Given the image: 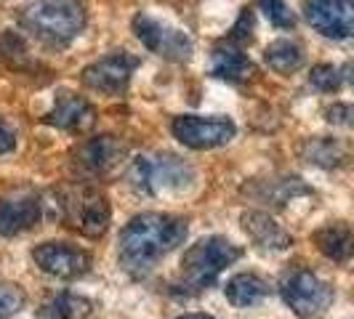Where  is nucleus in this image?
Here are the masks:
<instances>
[{"label":"nucleus","mask_w":354,"mask_h":319,"mask_svg":"<svg viewBox=\"0 0 354 319\" xmlns=\"http://www.w3.org/2000/svg\"><path fill=\"white\" fill-rule=\"evenodd\" d=\"M256 6L264 11L266 19L274 27H283V30L296 27V17H293V11H290V6L285 0H256Z\"/></svg>","instance_id":"obj_23"},{"label":"nucleus","mask_w":354,"mask_h":319,"mask_svg":"<svg viewBox=\"0 0 354 319\" xmlns=\"http://www.w3.org/2000/svg\"><path fill=\"white\" fill-rule=\"evenodd\" d=\"M280 293H283L285 303L301 319L325 317L333 303V287L325 280H319L309 269H293L283 280Z\"/></svg>","instance_id":"obj_6"},{"label":"nucleus","mask_w":354,"mask_h":319,"mask_svg":"<svg viewBox=\"0 0 354 319\" xmlns=\"http://www.w3.org/2000/svg\"><path fill=\"white\" fill-rule=\"evenodd\" d=\"M133 32L142 40L144 48H149L162 59H171V61H184L195 51V43L189 40L187 32H181L155 17H147V14H139L133 19Z\"/></svg>","instance_id":"obj_7"},{"label":"nucleus","mask_w":354,"mask_h":319,"mask_svg":"<svg viewBox=\"0 0 354 319\" xmlns=\"http://www.w3.org/2000/svg\"><path fill=\"white\" fill-rule=\"evenodd\" d=\"M253 30H256L253 11H250V8H243V11H240V19H237L234 27H232L230 43H234V46H245V43L253 40Z\"/></svg>","instance_id":"obj_25"},{"label":"nucleus","mask_w":354,"mask_h":319,"mask_svg":"<svg viewBox=\"0 0 354 319\" xmlns=\"http://www.w3.org/2000/svg\"><path fill=\"white\" fill-rule=\"evenodd\" d=\"M91 301L75 293H62L46 306L37 309V319H88L91 317Z\"/></svg>","instance_id":"obj_20"},{"label":"nucleus","mask_w":354,"mask_h":319,"mask_svg":"<svg viewBox=\"0 0 354 319\" xmlns=\"http://www.w3.org/2000/svg\"><path fill=\"white\" fill-rule=\"evenodd\" d=\"M189 224L171 213H142L131 218L120 231V264L128 274L142 277L162 255L187 240Z\"/></svg>","instance_id":"obj_1"},{"label":"nucleus","mask_w":354,"mask_h":319,"mask_svg":"<svg viewBox=\"0 0 354 319\" xmlns=\"http://www.w3.org/2000/svg\"><path fill=\"white\" fill-rule=\"evenodd\" d=\"M211 75L227 83H248L256 75V64L234 46H218L211 53Z\"/></svg>","instance_id":"obj_17"},{"label":"nucleus","mask_w":354,"mask_h":319,"mask_svg":"<svg viewBox=\"0 0 354 319\" xmlns=\"http://www.w3.org/2000/svg\"><path fill=\"white\" fill-rule=\"evenodd\" d=\"M309 83L317 90H325V93H336L341 86H344V70H338L333 64H317L312 75H309Z\"/></svg>","instance_id":"obj_22"},{"label":"nucleus","mask_w":354,"mask_h":319,"mask_svg":"<svg viewBox=\"0 0 354 319\" xmlns=\"http://www.w3.org/2000/svg\"><path fill=\"white\" fill-rule=\"evenodd\" d=\"M43 215V200L35 195H17L0 200V237H17L30 231Z\"/></svg>","instance_id":"obj_14"},{"label":"nucleus","mask_w":354,"mask_h":319,"mask_svg":"<svg viewBox=\"0 0 354 319\" xmlns=\"http://www.w3.org/2000/svg\"><path fill=\"white\" fill-rule=\"evenodd\" d=\"M243 229L248 234L250 240L264 250H285L290 245V234L269 215V213L261 211H248L243 213Z\"/></svg>","instance_id":"obj_16"},{"label":"nucleus","mask_w":354,"mask_h":319,"mask_svg":"<svg viewBox=\"0 0 354 319\" xmlns=\"http://www.w3.org/2000/svg\"><path fill=\"white\" fill-rule=\"evenodd\" d=\"M240 255H243V250L237 248V245H232L230 240H224V237H203V240H197L195 245L184 253L181 280L192 290H205Z\"/></svg>","instance_id":"obj_5"},{"label":"nucleus","mask_w":354,"mask_h":319,"mask_svg":"<svg viewBox=\"0 0 354 319\" xmlns=\"http://www.w3.org/2000/svg\"><path fill=\"white\" fill-rule=\"evenodd\" d=\"M86 21L88 11L83 0H35L19 14V24L48 46L72 43Z\"/></svg>","instance_id":"obj_2"},{"label":"nucleus","mask_w":354,"mask_h":319,"mask_svg":"<svg viewBox=\"0 0 354 319\" xmlns=\"http://www.w3.org/2000/svg\"><path fill=\"white\" fill-rule=\"evenodd\" d=\"M53 211V218L83 237H102L109 229L112 208L99 189L91 186H64L51 192V202H43Z\"/></svg>","instance_id":"obj_3"},{"label":"nucleus","mask_w":354,"mask_h":319,"mask_svg":"<svg viewBox=\"0 0 354 319\" xmlns=\"http://www.w3.org/2000/svg\"><path fill=\"white\" fill-rule=\"evenodd\" d=\"M325 120L341 128H354V106L349 104H330L325 109Z\"/></svg>","instance_id":"obj_26"},{"label":"nucleus","mask_w":354,"mask_h":319,"mask_svg":"<svg viewBox=\"0 0 354 319\" xmlns=\"http://www.w3.org/2000/svg\"><path fill=\"white\" fill-rule=\"evenodd\" d=\"M344 80H349V83L354 86V61H352V64H346V67H344Z\"/></svg>","instance_id":"obj_28"},{"label":"nucleus","mask_w":354,"mask_h":319,"mask_svg":"<svg viewBox=\"0 0 354 319\" xmlns=\"http://www.w3.org/2000/svg\"><path fill=\"white\" fill-rule=\"evenodd\" d=\"M312 242L317 245L322 255H328L336 264H346L354 258V229L344 221L325 224L322 229L312 234Z\"/></svg>","instance_id":"obj_15"},{"label":"nucleus","mask_w":354,"mask_h":319,"mask_svg":"<svg viewBox=\"0 0 354 319\" xmlns=\"http://www.w3.org/2000/svg\"><path fill=\"white\" fill-rule=\"evenodd\" d=\"M304 160L315 162L319 168H338L349 160V149L338 139H330V136H319V139H309L304 142L301 146Z\"/></svg>","instance_id":"obj_19"},{"label":"nucleus","mask_w":354,"mask_h":319,"mask_svg":"<svg viewBox=\"0 0 354 319\" xmlns=\"http://www.w3.org/2000/svg\"><path fill=\"white\" fill-rule=\"evenodd\" d=\"M178 319H213V317H208V314H184V317Z\"/></svg>","instance_id":"obj_29"},{"label":"nucleus","mask_w":354,"mask_h":319,"mask_svg":"<svg viewBox=\"0 0 354 319\" xmlns=\"http://www.w3.org/2000/svg\"><path fill=\"white\" fill-rule=\"evenodd\" d=\"M131 184L152 197H176L195 186V168L176 155H142L128 165Z\"/></svg>","instance_id":"obj_4"},{"label":"nucleus","mask_w":354,"mask_h":319,"mask_svg":"<svg viewBox=\"0 0 354 319\" xmlns=\"http://www.w3.org/2000/svg\"><path fill=\"white\" fill-rule=\"evenodd\" d=\"M128 157V144L118 136H96L75 149V162L88 173H109Z\"/></svg>","instance_id":"obj_13"},{"label":"nucleus","mask_w":354,"mask_h":319,"mask_svg":"<svg viewBox=\"0 0 354 319\" xmlns=\"http://www.w3.org/2000/svg\"><path fill=\"white\" fill-rule=\"evenodd\" d=\"M174 136L189 149H216L234 139L237 125L230 117H203V115H178L171 125Z\"/></svg>","instance_id":"obj_8"},{"label":"nucleus","mask_w":354,"mask_h":319,"mask_svg":"<svg viewBox=\"0 0 354 319\" xmlns=\"http://www.w3.org/2000/svg\"><path fill=\"white\" fill-rule=\"evenodd\" d=\"M32 261L51 277L77 280V277L88 274L91 253L83 248H75L70 242H43L32 250Z\"/></svg>","instance_id":"obj_11"},{"label":"nucleus","mask_w":354,"mask_h":319,"mask_svg":"<svg viewBox=\"0 0 354 319\" xmlns=\"http://www.w3.org/2000/svg\"><path fill=\"white\" fill-rule=\"evenodd\" d=\"M27 303L24 290L11 282H0V319H11L14 314H19Z\"/></svg>","instance_id":"obj_24"},{"label":"nucleus","mask_w":354,"mask_h":319,"mask_svg":"<svg viewBox=\"0 0 354 319\" xmlns=\"http://www.w3.org/2000/svg\"><path fill=\"white\" fill-rule=\"evenodd\" d=\"M304 17L319 35L333 40L354 37V0H306Z\"/></svg>","instance_id":"obj_10"},{"label":"nucleus","mask_w":354,"mask_h":319,"mask_svg":"<svg viewBox=\"0 0 354 319\" xmlns=\"http://www.w3.org/2000/svg\"><path fill=\"white\" fill-rule=\"evenodd\" d=\"M48 125L59 130H70V133H86L96 125V106L88 99H83L80 93L72 90H59L53 106L43 117Z\"/></svg>","instance_id":"obj_12"},{"label":"nucleus","mask_w":354,"mask_h":319,"mask_svg":"<svg viewBox=\"0 0 354 319\" xmlns=\"http://www.w3.org/2000/svg\"><path fill=\"white\" fill-rule=\"evenodd\" d=\"M269 296V282L259 274H237L232 277L230 284H227V301L237 309H248V306H256L261 303Z\"/></svg>","instance_id":"obj_18"},{"label":"nucleus","mask_w":354,"mask_h":319,"mask_svg":"<svg viewBox=\"0 0 354 319\" xmlns=\"http://www.w3.org/2000/svg\"><path fill=\"white\" fill-rule=\"evenodd\" d=\"M264 61L280 75L301 70L304 64V48L293 40H274L272 46L264 48Z\"/></svg>","instance_id":"obj_21"},{"label":"nucleus","mask_w":354,"mask_h":319,"mask_svg":"<svg viewBox=\"0 0 354 319\" xmlns=\"http://www.w3.org/2000/svg\"><path fill=\"white\" fill-rule=\"evenodd\" d=\"M139 70V56L133 53H112L99 59L80 72V83L99 93H123L131 83V75Z\"/></svg>","instance_id":"obj_9"},{"label":"nucleus","mask_w":354,"mask_h":319,"mask_svg":"<svg viewBox=\"0 0 354 319\" xmlns=\"http://www.w3.org/2000/svg\"><path fill=\"white\" fill-rule=\"evenodd\" d=\"M17 146V133L8 128V125L0 120V155H6V152H11Z\"/></svg>","instance_id":"obj_27"}]
</instances>
